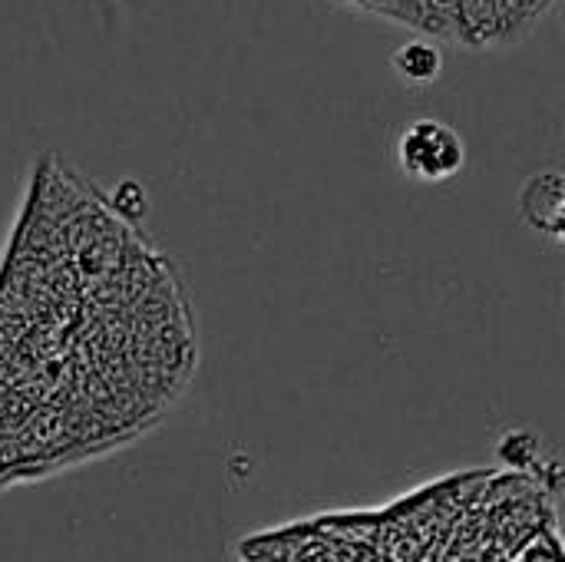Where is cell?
Segmentation results:
<instances>
[{
    "label": "cell",
    "instance_id": "6da1fadb",
    "mask_svg": "<svg viewBox=\"0 0 565 562\" xmlns=\"http://www.w3.org/2000/svg\"><path fill=\"white\" fill-rule=\"evenodd\" d=\"M195 364L175 262L96 182L40 156L0 252V487L136 441Z\"/></svg>",
    "mask_w": 565,
    "mask_h": 562
},
{
    "label": "cell",
    "instance_id": "7a4b0ae2",
    "mask_svg": "<svg viewBox=\"0 0 565 562\" xmlns=\"http://www.w3.org/2000/svg\"><path fill=\"white\" fill-rule=\"evenodd\" d=\"M467 166V142L463 136L434 116L411 119L397 136V169L424 185L447 182L460 176Z\"/></svg>",
    "mask_w": 565,
    "mask_h": 562
},
{
    "label": "cell",
    "instance_id": "3957f363",
    "mask_svg": "<svg viewBox=\"0 0 565 562\" xmlns=\"http://www.w3.org/2000/svg\"><path fill=\"white\" fill-rule=\"evenodd\" d=\"M523 222L543 235L546 242L559 245L565 235V179L559 169H543L526 179L520 195Z\"/></svg>",
    "mask_w": 565,
    "mask_h": 562
},
{
    "label": "cell",
    "instance_id": "277c9868",
    "mask_svg": "<svg viewBox=\"0 0 565 562\" xmlns=\"http://www.w3.org/2000/svg\"><path fill=\"white\" fill-rule=\"evenodd\" d=\"M391 66H394L401 83H407V86H430L444 73V53H440V46L434 40L414 36V40H407V43H401L394 50Z\"/></svg>",
    "mask_w": 565,
    "mask_h": 562
},
{
    "label": "cell",
    "instance_id": "5b68a950",
    "mask_svg": "<svg viewBox=\"0 0 565 562\" xmlns=\"http://www.w3.org/2000/svg\"><path fill=\"white\" fill-rule=\"evenodd\" d=\"M500 457H503V464H507V467L526 470V467H533V464H536V457H540V444H536V437H533V434L516 431V434H507V437H503V444H500Z\"/></svg>",
    "mask_w": 565,
    "mask_h": 562
}]
</instances>
